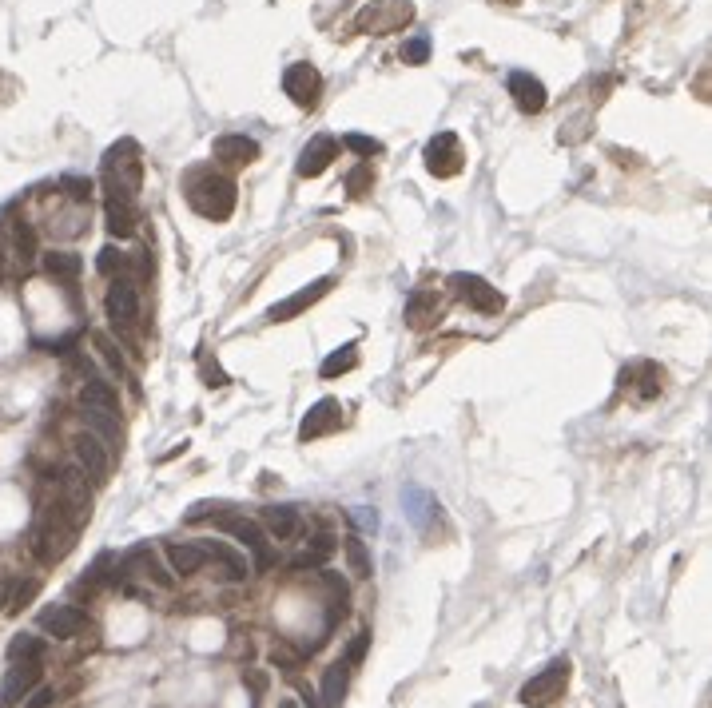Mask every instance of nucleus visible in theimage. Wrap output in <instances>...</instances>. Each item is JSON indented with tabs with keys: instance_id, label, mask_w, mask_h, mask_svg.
Returning a JSON list of instances; mask_svg holds the SVG:
<instances>
[{
	"instance_id": "obj_3",
	"label": "nucleus",
	"mask_w": 712,
	"mask_h": 708,
	"mask_svg": "<svg viewBox=\"0 0 712 708\" xmlns=\"http://www.w3.org/2000/svg\"><path fill=\"white\" fill-rule=\"evenodd\" d=\"M410 20H414L410 0H370L366 8H358L355 28L366 36H390V32H402Z\"/></svg>"
},
{
	"instance_id": "obj_2",
	"label": "nucleus",
	"mask_w": 712,
	"mask_h": 708,
	"mask_svg": "<svg viewBox=\"0 0 712 708\" xmlns=\"http://www.w3.org/2000/svg\"><path fill=\"white\" fill-rule=\"evenodd\" d=\"M140 183H144V160H140L136 140H120V144H112L108 156H104V187L136 199Z\"/></svg>"
},
{
	"instance_id": "obj_37",
	"label": "nucleus",
	"mask_w": 712,
	"mask_h": 708,
	"mask_svg": "<svg viewBox=\"0 0 712 708\" xmlns=\"http://www.w3.org/2000/svg\"><path fill=\"white\" fill-rule=\"evenodd\" d=\"M402 60L406 64H426L430 60V36H410L402 44Z\"/></svg>"
},
{
	"instance_id": "obj_12",
	"label": "nucleus",
	"mask_w": 712,
	"mask_h": 708,
	"mask_svg": "<svg viewBox=\"0 0 712 708\" xmlns=\"http://www.w3.org/2000/svg\"><path fill=\"white\" fill-rule=\"evenodd\" d=\"M283 92L299 104V108H315L319 104V92H323V76H319V68L315 64H291L287 72H283Z\"/></svg>"
},
{
	"instance_id": "obj_22",
	"label": "nucleus",
	"mask_w": 712,
	"mask_h": 708,
	"mask_svg": "<svg viewBox=\"0 0 712 708\" xmlns=\"http://www.w3.org/2000/svg\"><path fill=\"white\" fill-rule=\"evenodd\" d=\"M32 549H36V557H40L44 565H56V561L72 549V530H60L56 522H52V526H40V530L32 533Z\"/></svg>"
},
{
	"instance_id": "obj_7",
	"label": "nucleus",
	"mask_w": 712,
	"mask_h": 708,
	"mask_svg": "<svg viewBox=\"0 0 712 708\" xmlns=\"http://www.w3.org/2000/svg\"><path fill=\"white\" fill-rule=\"evenodd\" d=\"M426 172L438 179H454L462 176V168H466V152H462V140L454 136V132H438L430 144H426Z\"/></svg>"
},
{
	"instance_id": "obj_6",
	"label": "nucleus",
	"mask_w": 712,
	"mask_h": 708,
	"mask_svg": "<svg viewBox=\"0 0 712 708\" xmlns=\"http://www.w3.org/2000/svg\"><path fill=\"white\" fill-rule=\"evenodd\" d=\"M450 287H454V295H458L466 307H474L478 315H502V311H506V295H502L498 287H490L482 275L454 271V275H450Z\"/></svg>"
},
{
	"instance_id": "obj_44",
	"label": "nucleus",
	"mask_w": 712,
	"mask_h": 708,
	"mask_svg": "<svg viewBox=\"0 0 712 708\" xmlns=\"http://www.w3.org/2000/svg\"><path fill=\"white\" fill-rule=\"evenodd\" d=\"M203 378H207V386H227V374L219 366H211V362H203Z\"/></svg>"
},
{
	"instance_id": "obj_16",
	"label": "nucleus",
	"mask_w": 712,
	"mask_h": 708,
	"mask_svg": "<svg viewBox=\"0 0 712 708\" xmlns=\"http://www.w3.org/2000/svg\"><path fill=\"white\" fill-rule=\"evenodd\" d=\"M36 685H40V661H16L0 685V708L20 705Z\"/></svg>"
},
{
	"instance_id": "obj_36",
	"label": "nucleus",
	"mask_w": 712,
	"mask_h": 708,
	"mask_svg": "<svg viewBox=\"0 0 712 708\" xmlns=\"http://www.w3.org/2000/svg\"><path fill=\"white\" fill-rule=\"evenodd\" d=\"M128 267V255L120 251V247H104L100 255H96V271L100 275H116V271H124Z\"/></svg>"
},
{
	"instance_id": "obj_10",
	"label": "nucleus",
	"mask_w": 712,
	"mask_h": 708,
	"mask_svg": "<svg viewBox=\"0 0 712 708\" xmlns=\"http://www.w3.org/2000/svg\"><path fill=\"white\" fill-rule=\"evenodd\" d=\"M72 450H76V462H80V470H84L88 478L104 482V478L112 474V446H104L92 430H80V434L72 438Z\"/></svg>"
},
{
	"instance_id": "obj_25",
	"label": "nucleus",
	"mask_w": 712,
	"mask_h": 708,
	"mask_svg": "<svg viewBox=\"0 0 712 708\" xmlns=\"http://www.w3.org/2000/svg\"><path fill=\"white\" fill-rule=\"evenodd\" d=\"M347 685H351V665H347V661H335V665H331V669L323 673V689H319V708H343Z\"/></svg>"
},
{
	"instance_id": "obj_45",
	"label": "nucleus",
	"mask_w": 712,
	"mask_h": 708,
	"mask_svg": "<svg viewBox=\"0 0 712 708\" xmlns=\"http://www.w3.org/2000/svg\"><path fill=\"white\" fill-rule=\"evenodd\" d=\"M223 506H211V502H199L191 514H187V522H203V518H211V514H219Z\"/></svg>"
},
{
	"instance_id": "obj_40",
	"label": "nucleus",
	"mask_w": 712,
	"mask_h": 708,
	"mask_svg": "<svg viewBox=\"0 0 712 708\" xmlns=\"http://www.w3.org/2000/svg\"><path fill=\"white\" fill-rule=\"evenodd\" d=\"M16 251H20V259H24V263L36 255V235H32V227H24V223L16 227Z\"/></svg>"
},
{
	"instance_id": "obj_41",
	"label": "nucleus",
	"mask_w": 712,
	"mask_h": 708,
	"mask_svg": "<svg viewBox=\"0 0 712 708\" xmlns=\"http://www.w3.org/2000/svg\"><path fill=\"white\" fill-rule=\"evenodd\" d=\"M351 522H355L358 530H378V514H374L370 506H355V510H351Z\"/></svg>"
},
{
	"instance_id": "obj_39",
	"label": "nucleus",
	"mask_w": 712,
	"mask_h": 708,
	"mask_svg": "<svg viewBox=\"0 0 712 708\" xmlns=\"http://www.w3.org/2000/svg\"><path fill=\"white\" fill-rule=\"evenodd\" d=\"M370 183H374V168H370V164H358L355 172L347 176V191H351V195H366Z\"/></svg>"
},
{
	"instance_id": "obj_32",
	"label": "nucleus",
	"mask_w": 712,
	"mask_h": 708,
	"mask_svg": "<svg viewBox=\"0 0 712 708\" xmlns=\"http://www.w3.org/2000/svg\"><path fill=\"white\" fill-rule=\"evenodd\" d=\"M335 549H339V541H335L331 533H319V537H315V545H311L307 553H299V557H295V569H311V565H323V561H327Z\"/></svg>"
},
{
	"instance_id": "obj_43",
	"label": "nucleus",
	"mask_w": 712,
	"mask_h": 708,
	"mask_svg": "<svg viewBox=\"0 0 712 708\" xmlns=\"http://www.w3.org/2000/svg\"><path fill=\"white\" fill-rule=\"evenodd\" d=\"M24 701H28L24 708H48L52 701H56V693H52V689H32Z\"/></svg>"
},
{
	"instance_id": "obj_9",
	"label": "nucleus",
	"mask_w": 712,
	"mask_h": 708,
	"mask_svg": "<svg viewBox=\"0 0 712 708\" xmlns=\"http://www.w3.org/2000/svg\"><path fill=\"white\" fill-rule=\"evenodd\" d=\"M104 311H108V319H112L116 331L136 327V319H140V291L128 279H116L108 287V295H104Z\"/></svg>"
},
{
	"instance_id": "obj_19",
	"label": "nucleus",
	"mask_w": 712,
	"mask_h": 708,
	"mask_svg": "<svg viewBox=\"0 0 712 708\" xmlns=\"http://www.w3.org/2000/svg\"><path fill=\"white\" fill-rule=\"evenodd\" d=\"M335 156H339V140H331V136H315L303 152H299V164H295V172L303 179H315L323 176L331 164H335Z\"/></svg>"
},
{
	"instance_id": "obj_18",
	"label": "nucleus",
	"mask_w": 712,
	"mask_h": 708,
	"mask_svg": "<svg viewBox=\"0 0 712 708\" xmlns=\"http://www.w3.org/2000/svg\"><path fill=\"white\" fill-rule=\"evenodd\" d=\"M506 88H510L514 104H518L526 116H537V112H545V104H549V96H545V84L537 80L534 72H510Z\"/></svg>"
},
{
	"instance_id": "obj_20",
	"label": "nucleus",
	"mask_w": 712,
	"mask_h": 708,
	"mask_svg": "<svg viewBox=\"0 0 712 708\" xmlns=\"http://www.w3.org/2000/svg\"><path fill=\"white\" fill-rule=\"evenodd\" d=\"M211 152H215V160H223V164H231V168H247V164L259 160V140L239 136V132H227V136L215 140Z\"/></svg>"
},
{
	"instance_id": "obj_26",
	"label": "nucleus",
	"mask_w": 712,
	"mask_h": 708,
	"mask_svg": "<svg viewBox=\"0 0 712 708\" xmlns=\"http://www.w3.org/2000/svg\"><path fill=\"white\" fill-rule=\"evenodd\" d=\"M203 549H207V561H219V565L227 569V577H247V573H251L247 557L235 553L231 545H223V541H203Z\"/></svg>"
},
{
	"instance_id": "obj_34",
	"label": "nucleus",
	"mask_w": 712,
	"mask_h": 708,
	"mask_svg": "<svg viewBox=\"0 0 712 708\" xmlns=\"http://www.w3.org/2000/svg\"><path fill=\"white\" fill-rule=\"evenodd\" d=\"M343 148H347V152H355V156H362V160L382 156V144H378L374 136H362V132H347V136H343Z\"/></svg>"
},
{
	"instance_id": "obj_42",
	"label": "nucleus",
	"mask_w": 712,
	"mask_h": 708,
	"mask_svg": "<svg viewBox=\"0 0 712 708\" xmlns=\"http://www.w3.org/2000/svg\"><path fill=\"white\" fill-rule=\"evenodd\" d=\"M366 641H370V633L362 629V633H358L355 641H351V649H347V657H343L347 665H358V661H362V653H366Z\"/></svg>"
},
{
	"instance_id": "obj_46",
	"label": "nucleus",
	"mask_w": 712,
	"mask_h": 708,
	"mask_svg": "<svg viewBox=\"0 0 712 708\" xmlns=\"http://www.w3.org/2000/svg\"><path fill=\"white\" fill-rule=\"evenodd\" d=\"M279 708H295V705H291V701H283V705H279Z\"/></svg>"
},
{
	"instance_id": "obj_27",
	"label": "nucleus",
	"mask_w": 712,
	"mask_h": 708,
	"mask_svg": "<svg viewBox=\"0 0 712 708\" xmlns=\"http://www.w3.org/2000/svg\"><path fill=\"white\" fill-rule=\"evenodd\" d=\"M44 271L52 275V279H76L80 271H84V259L80 255H72V251H48L44 255Z\"/></svg>"
},
{
	"instance_id": "obj_28",
	"label": "nucleus",
	"mask_w": 712,
	"mask_h": 708,
	"mask_svg": "<svg viewBox=\"0 0 712 708\" xmlns=\"http://www.w3.org/2000/svg\"><path fill=\"white\" fill-rule=\"evenodd\" d=\"M355 366H358V343H347V347H339V351H331L323 358L319 374L323 378H339V374H351Z\"/></svg>"
},
{
	"instance_id": "obj_38",
	"label": "nucleus",
	"mask_w": 712,
	"mask_h": 708,
	"mask_svg": "<svg viewBox=\"0 0 712 708\" xmlns=\"http://www.w3.org/2000/svg\"><path fill=\"white\" fill-rule=\"evenodd\" d=\"M96 351H100V358H104V362H108V366H112L116 374H124V370H128L124 354H120V347H116V343H112L108 335H96Z\"/></svg>"
},
{
	"instance_id": "obj_35",
	"label": "nucleus",
	"mask_w": 712,
	"mask_h": 708,
	"mask_svg": "<svg viewBox=\"0 0 712 708\" xmlns=\"http://www.w3.org/2000/svg\"><path fill=\"white\" fill-rule=\"evenodd\" d=\"M60 191H64L76 207H84V203L92 199V191H96V187H92V179H84V176H64L60 179Z\"/></svg>"
},
{
	"instance_id": "obj_33",
	"label": "nucleus",
	"mask_w": 712,
	"mask_h": 708,
	"mask_svg": "<svg viewBox=\"0 0 712 708\" xmlns=\"http://www.w3.org/2000/svg\"><path fill=\"white\" fill-rule=\"evenodd\" d=\"M8 657H12V661H40V657H44V641L32 637V633H16V637L8 641Z\"/></svg>"
},
{
	"instance_id": "obj_30",
	"label": "nucleus",
	"mask_w": 712,
	"mask_h": 708,
	"mask_svg": "<svg viewBox=\"0 0 712 708\" xmlns=\"http://www.w3.org/2000/svg\"><path fill=\"white\" fill-rule=\"evenodd\" d=\"M80 402L92 406V410H116V390L108 382H100V378H88L80 386Z\"/></svg>"
},
{
	"instance_id": "obj_21",
	"label": "nucleus",
	"mask_w": 712,
	"mask_h": 708,
	"mask_svg": "<svg viewBox=\"0 0 712 708\" xmlns=\"http://www.w3.org/2000/svg\"><path fill=\"white\" fill-rule=\"evenodd\" d=\"M438 319H442V299H438V291H414V295L406 299V323H410L414 331H430Z\"/></svg>"
},
{
	"instance_id": "obj_17",
	"label": "nucleus",
	"mask_w": 712,
	"mask_h": 708,
	"mask_svg": "<svg viewBox=\"0 0 712 708\" xmlns=\"http://www.w3.org/2000/svg\"><path fill=\"white\" fill-rule=\"evenodd\" d=\"M104 219H108V231H112L116 239H132V235H136V223H140L136 199H132V195H120V191H108Z\"/></svg>"
},
{
	"instance_id": "obj_4",
	"label": "nucleus",
	"mask_w": 712,
	"mask_h": 708,
	"mask_svg": "<svg viewBox=\"0 0 712 708\" xmlns=\"http://www.w3.org/2000/svg\"><path fill=\"white\" fill-rule=\"evenodd\" d=\"M569 657H553L545 669H537L534 681H526L522 685V693H518V701L530 708H541V705H553L561 693H565V685H569Z\"/></svg>"
},
{
	"instance_id": "obj_5",
	"label": "nucleus",
	"mask_w": 712,
	"mask_h": 708,
	"mask_svg": "<svg viewBox=\"0 0 712 708\" xmlns=\"http://www.w3.org/2000/svg\"><path fill=\"white\" fill-rule=\"evenodd\" d=\"M215 530L231 533L243 549H251L255 553V569L263 573V569H271V545H267V530L255 522V518H247V514H215Z\"/></svg>"
},
{
	"instance_id": "obj_31",
	"label": "nucleus",
	"mask_w": 712,
	"mask_h": 708,
	"mask_svg": "<svg viewBox=\"0 0 712 708\" xmlns=\"http://www.w3.org/2000/svg\"><path fill=\"white\" fill-rule=\"evenodd\" d=\"M84 422L92 426V434H96L104 446H112V442L120 438V426L112 422V410H92V406H84Z\"/></svg>"
},
{
	"instance_id": "obj_1",
	"label": "nucleus",
	"mask_w": 712,
	"mask_h": 708,
	"mask_svg": "<svg viewBox=\"0 0 712 708\" xmlns=\"http://www.w3.org/2000/svg\"><path fill=\"white\" fill-rule=\"evenodd\" d=\"M187 203H191L195 215L219 223V219H227V215L235 211V203H239V187H235V179L203 172V176H195L191 183H187Z\"/></svg>"
},
{
	"instance_id": "obj_29",
	"label": "nucleus",
	"mask_w": 712,
	"mask_h": 708,
	"mask_svg": "<svg viewBox=\"0 0 712 708\" xmlns=\"http://www.w3.org/2000/svg\"><path fill=\"white\" fill-rule=\"evenodd\" d=\"M343 553H347V561H351V573H355V577L366 581V577L374 573V565H370V549H366V541H362L358 533H347V537H343Z\"/></svg>"
},
{
	"instance_id": "obj_23",
	"label": "nucleus",
	"mask_w": 712,
	"mask_h": 708,
	"mask_svg": "<svg viewBox=\"0 0 712 708\" xmlns=\"http://www.w3.org/2000/svg\"><path fill=\"white\" fill-rule=\"evenodd\" d=\"M164 553L172 561V573H179V577H191V573H199L207 565V549L195 545V541H168Z\"/></svg>"
},
{
	"instance_id": "obj_14",
	"label": "nucleus",
	"mask_w": 712,
	"mask_h": 708,
	"mask_svg": "<svg viewBox=\"0 0 712 708\" xmlns=\"http://www.w3.org/2000/svg\"><path fill=\"white\" fill-rule=\"evenodd\" d=\"M120 569H124V573H136V577H144V581H152V585H160V589H172V585H176V577L160 565V557H156L152 545H136L132 553H124V557H120Z\"/></svg>"
},
{
	"instance_id": "obj_24",
	"label": "nucleus",
	"mask_w": 712,
	"mask_h": 708,
	"mask_svg": "<svg viewBox=\"0 0 712 708\" xmlns=\"http://www.w3.org/2000/svg\"><path fill=\"white\" fill-rule=\"evenodd\" d=\"M259 526L271 533V537L287 541V537L299 533V506H263V510H259Z\"/></svg>"
},
{
	"instance_id": "obj_15",
	"label": "nucleus",
	"mask_w": 712,
	"mask_h": 708,
	"mask_svg": "<svg viewBox=\"0 0 712 708\" xmlns=\"http://www.w3.org/2000/svg\"><path fill=\"white\" fill-rule=\"evenodd\" d=\"M343 406L335 402V398H323V402H315L311 406V414L303 418V426H299V438L303 442H315V438H327V434H335V430H343Z\"/></svg>"
},
{
	"instance_id": "obj_11",
	"label": "nucleus",
	"mask_w": 712,
	"mask_h": 708,
	"mask_svg": "<svg viewBox=\"0 0 712 708\" xmlns=\"http://www.w3.org/2000/svg\"><path fill=\"white\" fill-rule=\"evenodd\" d=\"M402 514H406V522L418 533H430V526L442 518V506H438V498H434L430 490L406 482V486H402Z\"/></svg>"
},
{
	"instance_id": "obj_13",
	"label": "nucleus",
	"mask_w": 712,
	"mask_h": 708,
	"mask_svg": "<svg viewBox=\"0 0 712 708\" xmlns=\"http://www.w3.org/2000/svg\"><path fill=\"white\" fill-rule=\"evenodd\" d=\"M331 287H335V279H315L311 287H303V291H295L291 299L275 303V307L267 311V323H291V319H299L307 307H315L319 299H327V295H331Z\"/></svg>"
},
{
	"instance_id": "obj_8",
	"label": "nucleus",
	"mask_w": 712,
	"mask_h": 708,
	"mask_svg": "<svg viewBox=\"0 0 712 708\" xmlns=\"http://www.w3.org/2000/svg\"><path fill=\"white\" fill-rule=\"evenodd\" d=\"M36 625L44 633H52L56 641H72V637H80L88 629V613L76 609V605H44L36 613Z\"/></svg>"
}]
</instances>
